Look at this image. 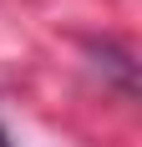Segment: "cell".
<instances>
[{
    "label": "cell",
    "mask_w": 142,
    "mask_h": 147,
    "mask_svg": "<svg viewBox=\"0 0 142 147\" xmlns=\"http://www.w3.org/2000/svg\"><path fill=\"white\" fill-rule=\"evenodd\" d=\"M0 147H10V142H5V127H0Z\"/></svg>",
    "instance_id": "1"
}]
</instances>
